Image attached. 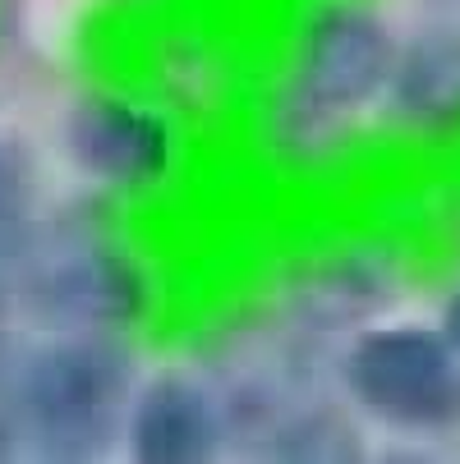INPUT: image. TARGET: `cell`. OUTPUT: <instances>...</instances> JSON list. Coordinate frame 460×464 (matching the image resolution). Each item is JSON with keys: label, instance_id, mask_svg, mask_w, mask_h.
<instances>
[{"label": "cell", "instance_id": "obj_1", "mask_svg": "<svg viewBox=\"0 0 460 464\" xmlns=\"http://www.w3.org/2000/svg\"><path fill=\"white\" fill-rule=\"evenodd\" d=\"M396 55L391 28L373 10H318L299 33L290 83L272 111V143L290 157H322L341 139L346 120L391 88Z\"/></svg>", "mask_w": 460, "mask_h": 464}, {"label": "cell", "instance_id": "obj_2", "mask_svg": "<svg viewBox=\"0 0 460 464\" xmlns=\"http://www.w3.org/2000/svg\"><path fill=\"white\" fill-rule=\"evenodd\" d=\"M134 401V354L115 331H60L24 354L28 441L46 459H93L124 428Z\"/></svg>", "mask_w": 460, "mask_h": 464}, {"label": "cell", "instance_id": "obj_3", "mask_svg": "<svg viewBox=\"0 0 460 464\" xmlns=\"http://www.w3.org/2000/svg\"><path fill=\"white\" fill-rule=\"evenodd\" d=\"M24 313L51 331H124L148 313V281L106 230L64 217L28 230Z\"/></svg>", "mask_w": 460, "mask_h": 464}, {"label": "cell", "instance_id": "obj_4", "mask_svg": "<svg viewBox=\"0 0 460 464\" xmlns=\"http://www.w3.org/2000/svg\"><path fill=\"white\" fill-rule=\"evenodd\" d=\"M346 395L387 428L442 432L460 423V354L428 326H373L341 359Z\"/></svg>", "mask_w": 460, "mask_h": 464}, {"label": "cell", "instance_id": "obj_5", "mask_svg": "<svg viewBox=\"0 0 460 464\" xmlns=\"http://www.w3.org/2000/svg\"><path fill=\"white\" fill-rule=\"evenodd\" d=\"M64 148H70L83 175H93L106 188H124V193L161 184L171 170V152H175L171 129L157 111L124 102V97H106V92H93L70 111Z\"/></svg>", "mask_w": 460, "mask_h": 464}, {"label": "cell", "instance_id": "obj_6", "mask_svg": "<svg viewBox=\"0 0 460 464\" xmlns=\"http://www.w3.org/2000/svg\"><path fill=\"white\" fill-rule=\"evenodd\" d=\"M124 432L134 455L148 464H193L217 455L230 437V405L203 382L171 372L134 395Z\"/></svg>", "mask_w": 460, "mask_h": 464}, {"label": "cell", "instance_id": "obj_7", "mask_svg": "<svg viewBox=\"0 0 460 464\" xmlns=\"http://www.w3.org/2000/svg\"><path fill=\"white\" fill-rule=\"evenodd\" d=\"M391 106L419 129L460 124V28H428L396 55Z\"/></svg>", "mask_w": 460, "mask_h": 464}, {"label": "cell", "instance_id": "obj_8", "mask_svg": "<svg viewBox=\"0 0 460 464\" xmlns=\"http://www.w3.org/2000/svg\"><path fill=\"white\" fill-rule=\"evenodd\" d=\"M391 299V272L377 257L346 253L308 276V285L295 290V317L313 331H346L373 317Z\"/></svg>", "mask_w": 460, "mask_h": 464}, {"label": "cell", "instance_id": "obj_9", "mask_svg": "<svg viewBox=\"0 0 460 464\" xmlns=\"http://www.w3.org/2000/svg\"><path fill=\"white\" fill-rule=\"evenodd\" d=\"M33 208H37V161L19 139L0 134V239L28 235Z\"/></svg>", "mask_w": 460, "mask_h": 464}, {"label": "cell", "instance_id": "obj_10", "mask_svg": "<svg viewBox=\"0 0 460 464\" xmlns=\"http://www.w3.org/2000/svg\"><path fill=\"white\" fill-rule=\"evenodd\" d=\"M24 354L0 331V459H10L28 441V410H24Z\"/></svg>", "mask_w": 460, "mask_h": 464}, {"label": "cell", "instance_id": "obj_11", "mask_svg": "<svg viewBox=\"0 0 460 464\" xmlns=\"http://www.w3.org/2000/svg\"><path fill=\"white\" fill-rule=\"evenodd\" d=\"M24 244L28 235L0 239V331L15 322V313H24Z\"/></svg>", "mask_w": 460, "mask_h": 464}, {"label": "cell", "instance_id": "obj_12", "mask_svg": "<svg viewBox=\"0 0 460 464\" xmlns=\"http://www.w3.org/2000/svg\"><path fill=\"white\" fill-rule=\"evenodd\" d=\"M442 336L451 341V350L460 354V290L446 299V308H442Z\"/></svg>", "mask_w": 460, "mask_h": 464}]
</instances>
